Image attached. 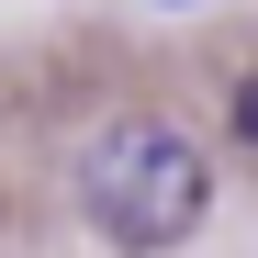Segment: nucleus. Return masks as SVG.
Here are the masks:
<instances>
[{"mask_svg":"<svg viewBox=\"0 0 258 258\" xmlns=\"http://www.w3.org/2000/svg\"><path fill=\"white\" fill-rule=\"evenodd\" d=\"M225 123H236V146H247V157H258V68H247V79H236V101H225Z\"/></svg>","mask_w":258,"mask_h":258,"instance_id":"f03ea898","label":"nucleus"},{"mask_svg":"<svg viewBox=\"0 0 258 258\" xmlns=\"http://www.w3.org/2000/svg\"><path fill=\"white\" fill-rule=\"evenodd\" d=\"M79 213H90L101 247L157 258V247H180L202 213H213V157L168 112H112L101 135L79 146Z\"/></svg>","mask_w":258,"mask_h":258,"instance_id":"f257e3e1","label":"nucleus"}]
</instances>
